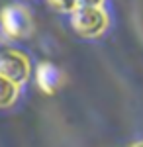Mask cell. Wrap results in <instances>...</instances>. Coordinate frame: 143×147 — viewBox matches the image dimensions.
Instances as JSON below:
<instances>
[{"instance_id": "cell-1", "label": "cell", "mask_w": 143, "mask_h": 147, "mask_svg": "<svg viewBox=\"0 0 143 147\" xmlns=\"http://www.w3.org/2000/svg\"><path fill=\"white\" fill-rule=\"evenodd\" d=\"M108 26V16L102 8H75L73 28L82 37H96Z\"/></svg>"}, {"instance_id": "cell-2", "label": "cell", "mask_w": 143, "mask_h": 147, "mask_svg": "<svg viewBox=\"0 0 143 147\" xmlns=\"http://www.w3.org/2000/svg\"><path fill=\"white\" fill-rule=\"evenodd\" d=\"M2 30L10 37H24L32 32V16L24 6H6L0 14Z\"/></svg>"}, {"instance_id": "cell-3", "label": "cell", "mask_w": 143, "mask_h": 147, "mask_svg": "<svg viewBox=\"0 0 143 147\" xmlns=\"http://www.w3.org/2000/svg\"><path fill=\"white\" fill-rule=\"evenodd\" d=\"M30 75L28 59L18 51H2L0 53V77L10 80L12 84H22Z\"/></svg>"}, {"instance_id": "cell-4", "label": "cell", "mask_w": 143, "mask_h": 147, "mask_svg": "<svg viewBox=\"0 0 143 147\" xmlns=\"http://www.w3.org/2000/svg\"><path fill=\"white\" fill-rule=\"evenodd\" d=\"M35 80H37V86L45 94H55L63 82V75L53 63H41L35 71Z\"/></svg>"}, {"instance_id": "cell-5", "label": "cell", "mask_w": 143, "mask_h": 147, "mask_svg": "<svg viewBox=\"0 0 143 147\" xmlns=\"http://www.w3.org/2000/svg\"><path fill=\"white\" fill-rule=\"evenodd\" d=\"M16 96H18V86L0 77V108L10 106L12 102L16 100Z\"/></svg>"}, {"instance_id": "cell-6", "label": "cell", "mask_w": 143, "mask_h": 147, "mask_svg": "<svg viewBox=\"0 0 143 147\" xmlns=\"http://www.w3.org/2000/svg\"><path fill=\"white\" fill-rule=\"evenodd\" d=\"M55 10H61V12H73L77 8V0H47Z\"/></svg>"}, {"instance_id": "cell-7", "label": "cell", "mask_w": 143, "mask_h": 147, "mask_svg": "<svg viewBox=\"0 0 143 147\" xmlns=\"http://www.w3.org/2000/svg\"><path fill=\"white\" fill-rule=\"evenodd\" d=\"M104 0H77V8H100Z\"/></svg>"}, {"instance_id": "cell-8", "label": "cell", "mask_w": 143, "mask_h": 147, "mask_svg": "<svg viewBox=\"0 0 143 147\" xmlns=\"http://www.w3.org/2000/svg\"><path fill=\"white\" fill-rule=\"evenodd\" d=\"M130 147H143V143H141V141H135V143H132Z\"/></svg>"}]
</instances>
